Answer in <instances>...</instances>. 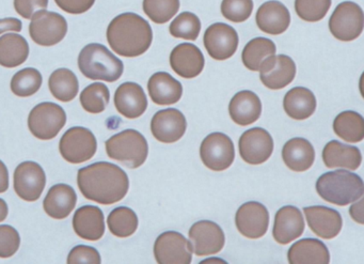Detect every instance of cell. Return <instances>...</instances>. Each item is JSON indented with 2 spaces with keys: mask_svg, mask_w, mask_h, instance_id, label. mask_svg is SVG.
<instances>
[{
  "mask_svg": "<svg viewBox=\"0 0 364 264\" xmlns=\"http://www.w3.org/2000/svg\"><path fill=\"white\" fill-rule=\"evenodd\" d=\"M77 183L85 198L104 206L121 201L129 189L127 172L108 162L91 164L78 170Z\"/></svg>",
  "mask_w": 364,
  "mask_h": 264,
  "instance_id": "6da1fadb",
  "label": "cell"
},
{
  "mask_svg": "<svg viewBox=\"0 0 364 264\" xmlns=\"http://www.w3.org/2000/svg\"><path fill=\"white\" fill-rule=\"evenodd\" d=\"M107 41L114 53L134 58L141 56L151 48L153 31L148 21L132 12L122 14L110 22Z\"/></svg>",
  "mask_w": 364,
  "mask_h": 264,
  "instance_id": "7a4b0ae2",
  "label": "cell"
},
{
  "mask_svg": "<svg viewBox=\"0 0 364 264\" xmlns=\"http://www.w3.org/2000/svg\"><path fill=\"white\" fill-rule=\"evenodd\" d=\"M316 191L325 201L345 206L361 199L364 184L358 174L348 170L326 172L316 182Z\"/></svg>",
  "mask_w": 364,
  "mask_h": 264,
  "instance_id": "3957f363",
  "label": "cell"
},
{
  "mask_svg": "<svg viewBox=\"0 0 364 264\" xmlns=\"http://www.w3.org/2000/svg\"><path fill=\"white\" fill-rule=\"evenodd\" d=\"M78 68L89 80L114 83L122 76L124 65L106 46L91 43L78 56Z\"/></svg>",
  "mask_w": 364,
  "mask_h": 264,
  "instance_id": "277c9868",
  "label": "cell"
},
{
  "mask_svg": "<svg viewBox=\"0 0 364 264\" xmlns=\"http://www.w3.org/2000/svg\"><path fill=\"white\" fill-rule=\"evenodd\" d=\"M106 152L110 159L136 169L148 159L149 144L146 137L136 130H125L106 142Z\"/></svg>",
  "mask_w": 364,
  "mask_h": 264,
  "instance_id": "5b68a950",
  "label": "cell"
},
{
  "mask_svg": "<svg viewBox=\"0 0 364 264\" xmlns=\"http://www.w3.org/2000/svg\"><path fill=\"white\" fill-rule=\"evenodd\" d=\"M67 123V114L58 104L44 102L33 108L28 117V127L35 137L50 140L58 135Z\"/></svg>",
  "mask_w": 364,
  "mask_h": 264,
  "instance_id": "8992f818",
  "label": "cell"
},
{
  "mask_svg": "<svg viewBox=\"0 0 364 264\" xmlns=\"http://www.w3.org/2000/svg\"><path fill=\"white\" fill-rule=\"evenodd\" d=\"M363 27V11L353 1L340 4L330 16V33L340 41L350 42L357 39L361 36Z\"/></svg>",
  "mask_w": 364,
  "mask_h": 264,
  "instance_id": "52a82bcc",
  "label": "cell"
},
{
  "mask_svg": "<svg viewBox=\"0 0 364 264\" xmlns=\"http://www.w3.org/2000/svg\"><path fill=\"white\" fill-rule=\"evenodd\" d=\"M97 142L90 130L74 127L68 130L59 142V151L65 161L71 164H82L95 157Z\"/></svg>",
  "mask_w": 364,
  "mask_h": 264,
  "instance_id": "ba28073f",
  "label": "cell"
},
{
  "mask_svg": "<svg viewBox=\"0 0 364 264\" xmlns=\"http://www.w3.org/2000/svg\"><path fill=\"white\" fill-rule=\"evenodd\" d=\"M31 20L29 33L38 46H56L67 36L68 22L61 14L40 10L33 14Z\"/></svg>",
  "mask_w": 364,
  "mask_h": 264,
  "instance_id": "9c48e42d",
  "label": "cell"
},
{
  "mask_svg": "<svg viewBox=\"0 0 364 264\" xmlns=\"http://www.w3.org/2000/svg\"><path fill=\"white\" fill-rule=\"evenodd\" d=\"M200 157L208 169L214 171L227 170L235 159L233 142L225 134H210L204 138L200 147Z\"/></svg>",
  "mask_w": 364,
  "mask_h": 264,
  "instance_id": "30bf717a",
  "label": "cell"
},
{
  "mask_svg": "<svg viewBox=\"0 0 364 264\" xmlns=\"http://www.w3.org/2000/svg\"><path fill=\"white\" fill-rule=\"evenodd\" d=\"M154 255L159 264H189L193 261V249L182 233L167 231L155 241Z\"/></svg>",
  "mask_w": 364,
  "mask_h": 264,
  "instance_id": "8fae6325",
  "label": "cell"
},
{
  "mask_svg": "<svg viewBox=\"0 0 364 264\" xmlns=\"http://www.w3.org/2000/svg\"><path fill=\"white\" fill-rule=\"evenodd\" d=\"M46 185L43 168L36 162H24L14 171V189L21 199L37 201L41 197Z\"/></svg>",
  "mask_w": 364,
  "mask_h": 264,
  "instance_id": "7c38bea8",
  "label": "cell"
},
{
  "mask_svg": "<svg viewBox=\"0 0 364 264\" xmlns=\"http://www.w3.org/2000/svg\"><path fill=\"white\" fill-rule=\"evenodd\" d=\"M203 41L208 55L219 61L231 58L240 43L235 29L225 23L210 25L204 33Z\"/></svg>",
  "mask_w": 364,
  "mask_h": 264,
  "instance_id": "4fadbf2b",
  "label": "cell"
},
{
  "mask_svg": "<svg viewBox=\"0 0 364 264\" xmlns=\"http://www.w3.org/2000/svg\"><path fill=\"white\" fill-rule=\"evenodd\" d=\"M242 159L250 165H261L272 157L274 139L266 130L253 127L245 132L238 142Z\"/></svg>",
  "mask_w": 364,
  "mask_h": 264,
  "instance_id": "5bb4252c",
  "label": "cell"
},
{
  "mask_svg": "<svg viewBox=\"0 0 364 264\" xmlns=\"http://www.w3.org/2000/svg\"><path fill=\"white\" fill-rule=\"evenodd\" d=\"M189 243L197 255H214L225 246V232L214 221H201L189 229Z\"/></svg>",
  "mask_w": 364,
  "mask_h": 264,
  "instance_id": "9a60e30c",
  "label": "cell"
},
{
  "mask_svg": "<svg viewBox=\"0 0 364 264\" xmlns=\"http://www.w3.org/2000/svg\"><path fill=\"white\" fill-rule=\"evenodd\" d=\"M259 78L270 90H280L293 82L296 76V65L287 55L268 57L259 67Z\"/></svg>",
  "mask_w": 364,
  "mask_h": 264,
  "instance_id": "2e32d148",
  "label": "cell"
},
{
  "mask_svg": "<svg viewBox=\"0 0 364 264\" xmlns=\"http://www.w3.org/2000/svg\"><path fill=\"white\" fill-rule=\"evenodd\" d=\"M235 223L240 234L255 240L265 236L267 232L269 213L259 202H246L236 212Z\"/></svg>",
  "mask_w": 364,
  "mask_h": 264,
  "instance_id": "e0dca14e",
  "label": "cell"
},
{
  "mask_svg": "<svg viewBox=\"0 0 364 264\" xmlns=\"http://www.w3.org/2000/svg\"><path fill=\"white\" fill-rule=\"evenodd\" d=\"M186 118L176 108L159 110L151 121L153 136L164 144L178 142L186 133Z\"/></svg>",
  "mask_w": 364,
  "mask_h": 264,
  "instance_id": "ac0fdd59",
  "label": "cell"
},
{
  "mask_svg": "<svg viewBox=\"0 0 364 264\" xmlns=\"http://www.w3.org/2000/svg\"><path fill=\"white\" fill-rule=\"evenodd\" d=\"M304 212L309 227L319 238L331 240L342 230V216L334 208L323 206H306Z\"/></svg>",
  "mask_w": 364,
  "mask_h": 264,
  "instance_id": "d6986e66",
  "label": "cell"
},
{
  "mask_svg": "<svg viewBox=\"0 0 364 264\" xmlns=\"http://www.w3.org/2000/svg\"><path fill=\"white\" fill-rule=\"evenodd\" d=\"M205 59L201 51L195 44H178L170 54V65L172 70L183 78H197L202 73Z\"/></svg>",
  "mask_w": 364,
  "mask_h": 264,
  "instance_id": "ffe728a7",
  "label": "cell"
},
{
  "mask_svg": "<svg viewBox=\"0 0 364 264\" xmlns=\"http://www.w3.org/2000/svg\"><path fill=\"white\" fill-rule=\"evenodd\" d=\"M304 231V218L297 206H283L276 213L272 236L277 243L289 244L301 236Z\"/></svg>",
  "mask_w": 364,
  "mask_h": 264,
  "instance_id": "44dd1931",
  "label": "cell"
},
{
  "mask_svg": "<svg viewBox=\"0 0 364 264\" xmlns=\"http://www.w3.org/2000/svg\"><path fill=\"white\" fill-rule=\"evenodd\" d=\"M114 106L125 118H139L148 108V99L140 85L127 82L117 89L114 93Z\"/></svg>",
  "mask_w": 364,
  "mask_h": 264,
  "instance_id": "7402d4cb",
  "label": "cell"
},
{
  "mask_svg": "<svg viewBox=\"0 0 364 264\" xmlns=\"http://www.w3.org/2000/svg\"><path fill=\"white\" fill-rule=\"evenodd\" d=\"M257 27L263 33L279 36L285 33L291 24V14L280 1H266L257 10L255 16Z\"/></svg>",
  "mask_w": 364,
  "mask_h": 264,
  "instance_id": "603a6c76",
  "label": "cell"
},
{
  "mask_svg": "<svg viewBox=\"0 0 364 264\" xmlns=\"http://www.w3.org/2000/svg\"><path fill=\"white\" fill-rule=\"evenodd\" d=\"M73 228L75 233L84 240H101L105 233L103 211L95 206H82L74 214Z\"/></svg>",
  "mask_w": 364,
  "mask_h": 264,
  "instance_id": "cb8c5ba5",
  "label": "cell"
},
{
  "mask_svg": "<svg viewBox=\"0 0 364 264\" xmlns=\"http://www.w3.org/2000/svg\"><path fill=\"white\" fill-rule=\"evenodd\" d=\"M149 95L157 105H173L183 95V86L173 76L166 72H157L148 83Z\"/></svg>",
  "mask_w": 364,
  "mask_h": 264,
  "instance_id": "d4e9b609",
  "label": "cell"
},
{
  "mask_svg": "<svg viewBox=\"0 0 364 264\" xmlns=\"http://www.w3.org/2000/svg\"><path fill=\"white\" fill-rule=\"evenodd\" d=\"M229 112L236 125L242 127L252 125L261 117V100L252 91H240L230 102Z\"/></svg>",
  "mask_w": 364,
  "mask_h": 264,
  "instance_id": "484cf974",
  "label": "cell"
},
{
  "mask_svg": "<svg viewBox=\"0 0 364 264\" xmlns=\"http://www.w3.org/2000/svg\"><path fill=\"white\" fill-rule=\"evenodd\" d=\"M77 195L73 187L68 184H56L50 187L43 201V208L48 216L65 219L75 208Z\"/></svg>",
  "mask_w": 364,
  "mask_h": 264,
  "instance_id": "4316f807",
  "label": "cell"
},
{
  "mask_svg": "<svg viewBox=\"0 0 364 264\" xmlns=\"http://www.w3.org/2000/svg\"><path fill=\"white\" fill-rule=\"evenodd\" d=\"M287 259L291 264H328L330 253L321 241L304 238L291 245Z\"/></svg>",
  "mask_w": 364,
  "mask_h": 264,
  "instance_id": "83f0119b",
  "label": "cell"
},
{
  "mask_svg": "<svg viewBox=\"0 0 364 264\" xmlns=\"http://www.w3.org/2000/svg\"><path fill=\"white\" fill-rule=\"evenodd\" d=\"M323 161L328 168H344L357 170L362 163L361 151L357 147L332 140L323 150Z\"/></svg>",
  "mask_w": 364,
  "mask_h": 264,
  "instance_id": "f1b7e54d",
  "label": "cell"
},
{
  "mask_svg": "<svg viewBox=\"0 0 364 264\" xmlns=\"http://www.w3.org/2000/svg\"><path fill=\"white\" fill-rule=\"evenodd\" d=\"M282 159L293 171H306L314 163L315 150L312 144L304 138H293L283 147Z\"/></svg>",
  "mask_w": 364,
  "mask_h": 264,
  "instance_id": "f546056e",
  "label": "cell"
},
{
  "mask_svg": "<svg viewBox=\"0 0 364 264\" xmlns=\"http://www.w3.org/2000/svg\"><path fill=\"white\" fill-rule=\"evenodd\" d=\"M283 107L287 116L295 120H306L316 110L314 93L304 87H295L285 95Z\"/></svg>",
  "mask_w": 364,
  "mask_h": 264,
  "instance_id": "4dcf8cb0",
  "label": "cell"
},
{
  "mask_svg": "<svg viewBox=\"0 0 364 264\" xmlns=\"http://www.w3.org/2000/svg\"><path fill=\"white\" fill-rule=\"evenodd\" d=\"M29 56V46L22 36L8 33L0 38V65L16 68L23 65Z\"/></svg>",
  "mask_w": 364,
  "mask_h": 264,
  "instance_id": "1f68e13d",
  "label": "cell"
},
{
  "mask_svg": "<svg viewBox=\"0 0 364 264\" xmlns=\"http://www.w3.org/2000/svg\"><path fill=\"white\" fill-rule=\"evenodd\" d=\"M333 131L341 139L351 144L360 142L364 138V119L353 110L341 112L333 121Z\"/></svg>",
  "mask_w": 364,
  "mask_h": 264,
  "instance_id": "d6a6232c",
  "label": "cell"
},
{
  "mask_svg": "<svg viewBox=\"0 0 364 264\" xmlns=\"http://www.w3.org/2000/svg\"><path fill=\"white\" fill-rule=\"evenodd\" d=\"M48 87L55 99L61 102H70L78 95L80 84L71 70L58 69L50 76Z\"/></svg>",
  "mask_w": 364,
  "mask_h": 264,
  "instance_id": "836d02e7",
  "label": "cell"
},
{
  "mask_svg": "<svg viewBox=\"0 0 364 264\" xmlns=\"http://www.w3.org/2000/svg\"><path fill=\"white\" fill-rule=\"evenodd\" d=\"M276 44L267 38H255L245 46L242 60L250 71H259L262 63L268 57L276 55Z\"/></svg>",
  "mask_w": 364,
  "mask_h": 264,
  "instance_id": "e575fe53",
  "label": "cell"
},
{
  "mask_svg": "<svg viewBox=\"0 0 364 264\" xmlns=\"http://www.w3.org/2000/svg\"><path fill=\"white\" fill-rule=\"evenodd\" d=\"M108 227L110 232L118 238H129L138 228L137 214L127 206H119L108 215Z\"/></svg>",
  "mask_w": 364,
  "mask_h": 264,
  "instance_id": "d590c367",
  "label": "cell"
},
{
  "mask_svg": "<svg viewBox=\"0 0 364 264\" xmlns=\"http://www.w3.org/2000/svg\"><path fill=\"white\" fill-rule=\"evenodd\" d=\"M110 101L109 89L103 83L89 85L80 95V104L87 112L101 114Z\"/></svg>",
  "mask_w": 364,
  "mask_h": 264,
  "instance_id": "8d00e7d4",
  "label": "cell"
},
{
  "mask_svg": "<svg viewBox=\"0 0 364 264\" xmlns=\"http://www.w3.org/2000/svg\"><path fill=\"white\" fill-rule=\"evenodd\" d=\"M41 73L33 68H26L14 74L11 80V90L20 97H28L37 93L42 86Z\"/></svg>",
  "mask_w": 364,
  "mask_h": 264,
  "instance_id": "74e56055",
  "label": "cell"
},
{
  "mask_svg": "<svg viewBox=\"0 0 364 264\" xmlns=\"http://www.w3.org/2000/svg\"><path fill=\"white\" fill-rule=\"evenodd\" d=\"M169 31L172 37L196 41L201 31V22L196 14L183 12L170 24Z\"/></svg>",
  "mask_w": 364,
  "mask_h": 264,
  "instance_id": "f35d334b",
  "label": "cell"
},
{
  "mask_svg": "<svg viewBox=\"0 0 364 264\" xmlns=\"http://www.w3.org/2000/svg\"><path fill=\"white\" fill-rule=\"evenodd\" d=\"M180 0H144V11L152 22L166 24L180 10Z\"/></svg>",
  "mask_w": 364,
  "mask_h": 264,
  "instance_id": "ab89813d",
  "label": "cell"
},
{
  "mask_svg": "<svg viewBox=\"0 0 364 264\" xmlns=\"http://www.w3.org/2000/svg\"><path fill=\"white\" fill-rule=\"evenodd\" d=\"M331 0H295V11L306 22H319L327 16Z\"/></svg>",
  "mask_w": 364,
  "mask_h": 264,
  "instance_id": "60d3db41",
  "label": "cell"
},
{
  "mask_svg": "<svg viewBox=\"0 0 364 264\" xmlns=\"http://www.w3.org/2000/svg\"><path fill=\"white\" fill-rule=\"evenodd\" d=\"M253 11L252 0H223L221 14L233 23H242L250 18Z\"/></svg>",
  "mask_w": 364,
  "mask_h": 264,
  "instance_id": "b9f144b4",
  "label": "cell"
},
{
  "mask_svg": "<svg viewBox=\"0 0 364 264\" xmlns=\"http://www.w3.org/2000/svg\"><path fill=\"white\" fill-rule=\"evenodd\" d=\"M21 238L18 230L9 225L0 226V258L7 259L18 253Z\"/></svg>",
  "mask_w": 364,
  "mask_h": 264,
  "instance_id": "7bdbcfd3",
  "label": "cell"
},
{
  "mask_svg": "<svg viewBox=\"0 0 364 264\" xmlns=\"http://www.w3.org/2000/svg\"><path fill=\"white\" fill-rule=\"evenodd\" d=\"M101 262V255L97 249L87 245L74 247L68 257L69 264H100Z\"/></svg>",
  "mask_w": 364,
  "mask_h": 264,
  "instance_id": "ee69618b",
  "label": "cell"
},
{
  "mask_svg": "<svg viewBox=\"0 0 364 264\" xmlns=\"http://www.w3.org/2000/svg\"><path fill=\"white\" fill-rule=\"evenodd\" d=\"M48 0H14L16 11L22 18L31 20L36 12L48 9Z\"/></svg>",
  "mask_w": 364,
  "mask_h": 264,
  "instance_id": "f6af8a7d",
  "label": "cell"
},
{
  "mask_svg": "<svg viewBox=\"0 0 364 264\" xmlns=\"http://www.w3.org/2000/svg\"><path fill=\"white\" fill-rule=\"evenodd\" d=\"M59 8L70 14H82L90 10L95 0H55Z\"/></svg>",
  "mask_w": 364,
  "mask_h": 264,
  "instance_id": "bcb514c9",
  "label": "cell"
},
{
  "mask_svg": "<svg viewBox=\"0 0 364 264\" xmlns=\"http://www.w3.org/2000/svg\"><path fill=\"white\" fill-rule=\"evenodd\" d=\"M23 24L18 19L8 18L0 20V35L7 31H22Z\"/></svg>",
  "mask_w": 364,
  "mask_h": 264,
  "instance_id": "7dc6e473",
  "label": "cell"
},
{
  "mask_svg": "<svg viewBox=\"0 0 364 264\" xmlns=\"http://www.w3.org/2000/svg\"><path fill=\"white\" fill-rule=\"evenodd\" d=\"M9 189V171L7 166L0 161V194L6 193Z\"/></svg>",
  "mask_w": 364,
  "mask_h": 264,
  "instance_id": "c3c4849f",
  "label": "cell"
},
{
  "mask_svg": "<svg viewBox=\"0 0 364 264\" xmlns=\"http://www.w3.org/2000/svg\"><path fill=\"white\" fill-rule=\"evenodd\" d=\"M8 212H9V210H8L7 202L0 198V223L7 218Z\"/></svg>",
  "mask_w": 364,
  "mask_h": 264,
  "instance_id": "681fc988",
  "label": "cell"
}]
</instances>
